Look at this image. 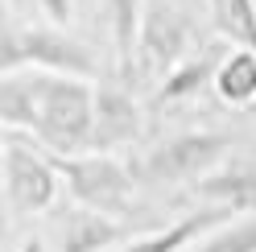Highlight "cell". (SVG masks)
Here are the masks:
<instances>
[{
	"label": "cell",
	"mask_w": 256,
	"mask_h": 252,
	"mask_svg": "<svg viewBox=\"0 0 256 252\" xmlns=\"http://www.w3.org/2000/svg\"><path fill=\"white\" fill-rule=\"evenodd\" d=\"M34 78V120L29 136L50 153H83L95 124V87L78 74L29 66Z\"/></svg>",
	"instance_id": "1"
},
{
	"label": "cell",
	"mask_w": 256,
	"mask_h": 252,
	"mask_svg": "<svg viewBox=\"0 0 256 252\" xmlns=\"http://www.w3.org/2000/svg\"><path fill=\"white\" fill-rule=\"evenodd\" d=\"M0 66L21 70V66H42V70H62L91 78L100 74V62L78 38H70L62 25H4V42H0Z\"/></svg>",
	"instance_id": "2"
},
{
	"label": "cell",
	"mask_w": 256,
	"mask_h": 252,
	"mask_svg": "<svg viewBox=\"0 0 256 252\" xmlns=\"http://www.w3.org/2000/svg\"><path fill=\"white\" fill-rule=\"evenodd\" d=\"M50 157H54L58 174L66 178L74 202H87V207H100L112 215L132 211V174L112 153L83 149V153H50Z\"/></svg>",
	"instance_id": "3"
},
{
	"label": "cell",
	"mask_w": 256,
	"mask_h": 252,
	"mask_svg": "<svg viewBox=\"0 0 256 252\" xmlns=\"http://www.w3.org/2000/svg\"><path fill=\"white\" fill-rule=\"evenodd\" d=\"M198 8L178 0H145V21H140V70L166 78L178 62L198 46Z\"/></svg>",
	"instance_id": "4"
},
{
	"label": "cell",
	"mask_w": 256,
	"mask_h": 252,
	"mask_svg": "<svg viewBox=\"0 0 256 252\" xmlns=\"http://www.w3.org/2000/svg\"><path fill=\"white\" fill-rule=\"evenodd\" d=\"M228 153H232V140L223 132H178L145 153L140 178L157 186H194L215 166L228 162Z\"/></svg>",
	"instance_id": "5"
},
{
	"label": "cell",
	"mask_w": 256,
	"mask_h": 252,
	"mask_svg": "<svg viewBox=\"0 0 256 252\" xmlns=\"http://www.w3.org/2000/svg\"><path fill=\"white\" fill-rule=\"evenodd\" d=\"M50 153V149H46ZM34 149V136H21V128L4 132V190L17 211H50L58 194V166L54 157Z\"/></svg>",
	"instance_id": "6"
},
{
	"label": "cell",
	"mask_w": 256,
	"mask_h": 252,
	"mask_svg": "<svg viewBox=\"0 0 256 252\" xmlns=\"http://www.w3.org/2000/svg\"><path fill=\"white\" fill-rule=\"evenodd\" d=\"M145 128V116H140V104L132 100L128 83H100L95 87V124H91V145L100 153H116L124 145H132Z\"/></svg>",
	"instance_id": "7"
},
{
	"label": "cell",
	"mask_w": 256,
	"mask_h": 252,
	"mask_svg": "<svg viewBox=\"0 0 256 252\" xmlns=\"http://www.w3.org/2000/svg\"><path fill=\"white\" fill-rule=\"evenodd\" d=\"M228 42H232L228 34H223V38H211V42H198L194 50H190L178 66L162 78V87L153 91V104L174 108V104H186V100L202 96L206 87H215V74H219V66H223V58L232 54Z\"/></svg>",
	"instance_id": "8"
},
{
	"label": "cell",
	"mask_w": 256,
	"mask_h": 252,
	"mask_svg": "<svg viewBox=\"0 0 256 252\" xmlns=\"http://www.w3.org/2000/svg\"><path fill=\"white\" fill-rule=\"evenodd\" d=\"M190 194L198 202H219V207L252 211L256 215V162L252 157H228L223 166H215L206 178L190 186Z\"/></svg>",
	"instance_id": "9"
},
{
	"label": "cell",
	"mask_w": 256,
	"mask_h": 252,
	"mask_svg": "<svg viewBox=\"0 0 256 252\" xmlns=\"http://www.w3.org/2000/svg\"><path fill=\"white\" fill-rule=\"evenodd\" d=\"M236 211L232 207H219V202H202V211H190L182 215L178 224H170L162 232H149V236H132L124 244V252H186L194 240H202L206 232H215L223 224H232Z\"/></svg>",
	"instance_id": "10"
},
{
	"label": "cell",
	"mask_w": 256,
	"mask_h": 252,
	"mask_svg": "<svg viewBox=\"0 0 256 252\" xmlns=\"http://www.w3.org/2000/svg\"><path fill=\"white\" fill-rule=\"evenodd\" d=\"M120 240H132L124 215L87 207V202H78L74 211H66V224H62V252H104V248L120 244Z\"/></svg>",
	"instance_id": "11"
},
{
	"label": "cell",
	"mask_w": 256,
	"mask_h": 252,
	"mask_svg": "<svg viewBox=\"0 0 256 252\" xmlns=\"http://www.w3.org/2000/svg\"><path fill=\"white\" fill-rule=\"evenodd\" d=\"M108 34H112V58H116V78L132 83L140 70V21H145V0H104Z\"/></svg>",
	"instance_id": "12"
},
{
	"label": "cell",
	"mask_w": 256,
	"mask_h": 252,
	"mask_svg": "<svg viewBox=\"0 0 256 252\" xmlns=\"http://www.w3.org/2000/svg\"><path fill=\"white\" fill-rule=\"evenodd\" d=\"M215 91L232 108H252L256 104V50L252 46H236L223 58V66L215 74Z\"/></svg>",
	"instance_id": "13"
},
{
	"label": "cell",
	"mask_w": 256,
	"mask_h": 252,
	"mask_svg": "<svg viewBox=\"0 0 256 252\" xmlns=\"http://www.w3.org/2000/svg\"><path fill=\"white\" fill-rule=\"evenodd\" d=\"M219 34H228L236 46L256 50V0H206Z\"/></svg>",
	"instance_id": "14"
},
{
	"label": "cell",
	"mask_w": 256,
	"mask_h": 252,
	"mask_svg": "<svg viewBox=\"0 0 256 252\" xmlns=\"http://www.w3.org/2000/svg\"><path fill=\"white\" fill-rule=\"evenodd\" d=\"M186 252H256V215L248 211L244 219H232V224L206 232Z\"/></svg>",
	"instance_id": "15"
},
{
	"label": "cell",
	"mask_w": 256,
	"mask_h": 252,
	"mask_svg": "<svg viewBox=\"0 0 256 252\" xmlns=\"http://www.w3.org/2000/svg\"><path fill=\"white\" fill-rule=\"evenodd\" d=\"M34 4H38L54 25H70V17H74V0H34Z\"/></svg>",
	"instance_id": "16"
},
{
	"label": "cell",
	"mask_w": 256,
	"mask_h": 252,
	"mask_svg": "<svg viewBox=\"0 0 256 252\" xmlns=\"http://www.w3.org/2000/svg\"><path fill=\"white\" fill-rule=\"evenodd\" d=\"M17 252H46V244H42V240H38V236H34V240H25V244H21Z\"/></svg>",
	"instance_id": "17"
},
{
	"label": "cell",
	"mask_w": 256,
	"mask_h": 252,
	"mask_svg": "<svg viewBox=\"0 0 256 252\" xmlns=\"http://www.w3.org/2000/svg\"><path fill=\"white\" fill-rule=\"evenodd\" d=\"M178 4H190V8H198V4H202V0H178Z\"/></svg>",
	"instance_id": "18"
},
{
	"label": "cell",
	"mask_w": 256,
	"mask_h": 252,
	"mask_svg": "<svg viewBox=\"0 0 256 252\" xmlns=\"http://www.w3.org/2000/svg\"><path fill=\"white\" fill-rule=\"evenodd\" d=\"M248 112H252V116H256V104H252V108H248Z\"/></svg>",
	"instance_id": "19"
}]
</instances>
